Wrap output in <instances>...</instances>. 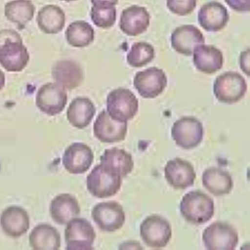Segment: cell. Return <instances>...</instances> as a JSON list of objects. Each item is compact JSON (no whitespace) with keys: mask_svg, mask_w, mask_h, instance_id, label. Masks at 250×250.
<instances>
[{"mask_svg":"<svg viewBox=\"0 0 250 250\" xmlns=\"http://www.w3.org/2000/svg\"><path fill=\"white\" fill-rule=\"evenodd\" d=\"M30 59L20 34L12 29L0 31V65L10 72H21L28 65Z\"/></svg>","mask_w":250,"mask_h":250,"instance_id":"obj_1","label":"cell"},{"mask_svg":"<svg viewBox=\"0 0 250 250\" xmlns=\"http://www.w3.org/2000/svg\"><path fill=\"white\" fill-rule=\"evenodd\" d=\"M182 215L194 224H202L209 221L214 214V203L212 199L202 192L191 191L186 194L180 204Z\"/></svg>","mask_w":250,"mask_h":250,"instance_id":"obj_2","label":"cell"},{"mask_svg":"<svg viewBox=\"0 0 250 250\" xmlns=\"http://www.w3.org/2000/svg\"><path fill=\"white\" fill-rule=\"evenodd\" d=\"M123 178L101 164L95 167L87 177L89 192L98 198L114 196L120 190Z\"/></svg>","mask_w":250,"mask_h":250,"instance_id":"obj_3","label":"cell"},{"mask_svg":"<svg viewBox=\"0 0 250 250\" xmlns=\"http://www.w3.org/2000/svg\"><path fill=\"white\" fill-rule=\"evenodd\" d=\"M107 109L114 121L127 122L133 119L139 109V101L130 90L119 88L111 91L107 98Z\"/></svg>","mask_w":250,"mask_h":250,"instance_id":"obj_4","label":"cell"},{"mask_svg":"<svg viewBox=\"0 0 250 250\" xmlns=\"http://www.w3.org/2000/svg\"><path fill=\"white\" fill-rule=\"evenodd\" d=\"M247 91L244 78L235 72H227L216 79L214 92L217 99L223 103L232 104L241 100Z\"/></svg>","mask_w":250,"mask_h":250,"instance_id":"obj_5","label":"cell"},{"mask_svg":"<svg viewBox=\"0 0 250 250\" xmlns=\"http://www.w3.org/2000/svg\"><path fill=\"white\" fill-rule=\"evenodd\" d=\"M68 96L66 89L57 82H49L42 86L36 97V105L50 116L60 114L65 108Z\"/></svg>","mask_w":250,"mask_h":250,"instance_id":"obj_6","label":"cell"},{"mask_svg":"<svg viewBox=\"0 0 250 250\" xmlns=\"http://www.w3.org/2000/svg\"><path fill=\"white\" fill-rule=\"evenodd\" d=\"M92 218L103 232H116L124 226L126 214L123 207L116 201L102 202L93 208Z\"/></svg>","mask_w":250,"mask_h":250,"instance_id":"obj_7","label":"cell"},{"mask_svg":"<svg viewBox=\"0 0 250 250\" xmlns=\"http://www.w3.org/2000/svg\"><path fill=\"white\" fill-rule=\"evenodd\" d=\"M140 235L146 245L160 249L169 242L172 237V229L168 221L153 215L146 218L141 224Z\"/></svg>","mask_w":250,"mask_h":250,"instance_id":"obj_8","label":"cell"},{"mask_svg":"<svg viewBox=\"0 0 250 250\" xmlns=\"http://www.w3.org/2000/svg\"><path fill=\"white\" fill-rule=\"evenodd\" d=\"M203 240L208 250H233L238 245L239 236L236 229L230 225L216 222L205 229Z\"/></svg>","mask_w":250,"mask_h":250,"instance_id":"obj_9","label":"cell"},{"mask_svg":"<svg viewBox=\"0 0 250 250\" xmlns=\"http://www.w3.org/2000/svg\"><path fill=\"white\" fill-rule=\"evenodd\" d=\"M67 225L65 231L67 250L93 249L96 234L90 222L85 219L76 218Z\"/></svg>","mask_w":250,"mask_h":250,"instance_id":"obj_10","label":"cell"},{"mask_svg":"<svg viewBox=\"0 0 250 250\" xmlns=\"http://www.w3.org/2000/svg\"><path fill=\"white\" fill-rule=\"evenodd\" d=\"M203 125L193 117H184L176 121L172 129V136L176 144L185 149L195 148L202 142Z\"/></svg>","mask_w":250,"mask_h":250,"instance_id":"obj_11","label":"cell"},{"mask_svg":"<svg viewBox=\"0 0 250 250\" xmlns=\"http://www.w3.org/2000/svg\"><path fill=\"white\" fill-rule=\"evenodd\" d=\"M167 85L165 72L157 67L138 72L134 78V86L144 98L152 99L160 95Z\"/></svg>","mask_w":250,"mask_h":250,"instance_id":"obj_12","label":"cell"},{"mask_svg":"<svg viewBox=\"0 0 250 250\" xmlns=\"http://www.w3.org/2000/svg\"><path fill=\"white\" fill-rule=\"evenodd\" d=\"M94 155L91 148L83 143H74L66 149L62 163L67 172L72 174H83L90 168Z\"/></svg>","mask_w":250,"mask_h":250,"instance_id":"obj_13","label":"cell"},{"mask_svg":"<svg viewBox=\"0 0 250 250\" xmlns=\"http://www.w3.org/2000/svg\"><path fill=\"white\" fill-rule=\"evenodd\" d=\"M127 130V122L121 123L113 120L105 110L99 113L93 126L95 136L104 143L111 144L125 140Z\"/></svg>","mask_w":250,"mask_h":250,"instance_id":"obj_14","label":"cell"},{"mask_svg":"<svg viewBox=\"0 0 250 250\" xmlns=\"http://www.w3.org/2000/svg\"><path fill=\"white\" fill-rule=\"evenodd\" d=\"M165 175L169 185L176 189H185L192 186L196 177L192 164L179 158L167 163Z\"/></svg>","mask_w":250,"mask_h":250,"instance_id":"obj_15","label":"cell"},{"mask_svg":"<svg viewBox=\"0 0 250 250\" xmlns=\"http://www.w3.org/2000/svg\"><path fill=\"white\" fill-rule=\"evenodd\" d=\"M150 22V15L145 7L133 5L122 13L120 28L129 36H137L146 31Z\"/></svg>","mask_w":250,"mask_h":250,"instance_id":"obj_16","label":"cell"},{"mask_svg":"<svg viewBox=\"0 0 250 250\" xmlns=\"http://www.w3.org/2000/svg\"><path fill=\"white\" fill-rule=\"evenodd\" d=\"M0 224L3 232L8 236L18 238L28 231L30 221L27 212L17 206L6 208L0 218Z\"/></svg>","mask_w":250,"mask_h":250,"instance_id":"obj_17","label":"cell"},{"mask_svg":"<svg viewBox=\"0 0 250 250\" xmlns=\"http://www.w3.org/2000/svg\"><path fill=\"white\" fill-rule=\"evenodd\" d=\"M173 49L179 54L191 56L198 46L205 43L201 31L194 26L183 25L177 27L171 37Z\"/></svg>","mask_w":250,"mask_h":250,"instance_id":"obj_18","label":"cell"},{"mask_svg":"<svg viewBox=\"0 0 250 250\" xmlns=\"http://www.w3.org/2000/svg\"><path fill=\"white\" fill-rule=\"evenodd\" d=\"M50 212L55 223L65 225L79 216L81 208L74 196L67 193L61 194L52 201Z\"/></svg>","mask_w":250,"mask_h":250,"instance_id":"obj_19","label":"cell"},{"mask_svg":"<svg viewBox=\"0 0 250 250\" xmlns=\"http://www.w3.org/2000/svg\"><path fill=\"white\" fill-rule=\"evenodd\" d=\"M229 16L226 8L221 3L213 1L204 5L198 13V21L207 31L218 32L227 25Z\"/></svg>","mask_w":250,"mask_h":250,"instance_id":"obj_20","label":"cell"},{"mask_svg":"<svg viewBox=\"0 0 250 250\" xmlns=\"http://www.w3.org/2000/svg\"><path fill=\"white\" fill-rule=\"evenodd\" d=\"M96 112L94 104L90 99L79 97L70 104L67 111V118L72 126L83 129L90 124Z\"/></svg>","mask_w":250,"mask_h":250,"instance_id":"obj_21","label":"cell"},{"mask_svg":"<svg viewBox=\"0 0 250 250\" xmlns=\"http://www.w3.org/2000/svg\"><path fill=\"white\" fill-rule=\"evenodd\" d=\"M102 165L121 176L126 177L133 171L134 162L131 154L114 147L105 150L100 157Z\"/></svg>","mask_w":250,"mask_h":250,"instance_id":"obj_22","label":"cell"},{"mask_svg":"<svg viewBox=\"0 0 250 250\" xmlns=\"http://www.w3.org/2000/svg\"><path fill=\"white\" fill-rule=\"evenodd\" d=\"M52 74L58 84L68 90L79 87L84 78L80 65L70 60L57 62L53 67Z\"/></svg>","mask_w":250,"mask_h":250,"instance_id":"obj_23","label":"cell"},{"mask_svg":"<svg viewBox=\"0 0 250 250\" xmlns=\"http://www.w3.org/2000/svg\"><path fill=\"white\" fill-rule=\"evenodd\" d=\"M193 53L194 65L203 73L214 74L223 67L222 53L214 46L201 45L196 48Z\"/></svg>","mask_w":250,"mask_h":250,"instance_id":"obj_24","label":"cell"},{"mask_svg":"<svg viewBox=\"0 0 250 250\" xmlns=\"http://www.w3.org/2000/svg\"><path fill=\"white\" fill-rule=\"evenodd\" d=\"M36 21L42 32L46 34H56L64 29L66 23L65 12L60 7L48 5L38 12Z\"/></svg>","mask_w":250,"mask_h":250,"instance_id":"obj_25","label":"cell"},{"mask_svg":"<svg viewBox=\"0 0 250 250\" xmlns=\"http://www.w3.org/2000/svg\"><path fill=\"white\" fill-rule=\"evenodd\" d=\"M31 247L36 250H58L61 248V235L54 227L41 224L35 227L29 236Z\"/></svg>","mask_w":250,"mask_h":250,"instance_id":"obj_26","label":"cell"},{"mask_svg":"<svg viewBox=\"0 0 250 250\" xmlns=\"http://www.w3.org/2000/svg\"><path fill=\"white\" fill-rule=\"evenodd\" d=\"M202 181L205 188L216 196L230 193L233 187V181L231 175L217 168L206 170L203 175Z\"/></svg>","mask_w":250,"mask_h":250,"instance_id":"obj_27","label":"cell"},{"mask_svg":"<svg viewBox=\"0 0 250 250\" xmlns=\"http://www.w3.org/2000/svg\"><path fill=\"white\" fill-rule=\"evenodd\" d=\"M36 8L31 0H13L4 7V15L10 22L23 29L34 16Z\"/></svg>","mask_w":250,"mask_h":250,"instance_id":"obj_28","label":"cell"},{"mask_svg":"<svg viewBox=\"0 0 250 250\" xmlns=\"http://www.w3.org/2000/svg\"><path fill=\"white\" fill-rule=\"evenodd\" d=\"M65 36L70 46L75 48H84L93 43L95 31L89 23L84 21L78 20L69 25Z\"/></svg>","mask_w":250,"mask_h":250,"instance_id":"obj_29","label":"cell"},{"mask_svg":"<svg viewBox=\"0 0 250 250\" xmlns=\"http://www.w3.org/2000/svg\"><path fill=\"white\" fill-rule=\"evenodd\" d=\"M154 47L146 42L134 43L127 56L128 64L134 68H140L150 63L155 57Z\"/></svg>","mask_w":250,"mask_h":250,"instance_id":"obj_30","label":"cell"},{"mask_svg":"<svg viewBox=\"0 0 250 250\" xmlns=\"http://www.w3.org/2000/svg\"><path fill=\"white\" fill-rule=\"evenodd\" d=\"M91 18L98 27L107 29L113 27L117 18V10L115 6L92 7Z\"/></svg>","mask_w":250,"mask_h":250,"instance_id":"obj_31","label":"cell"},{"mask_svg":"<svg viewBox=\"0 0 250 250\" xmlns=\"http://www.w3.org/2000/svg\"><path fill=\"white\" fill-rule=\"evenodd\" d=\"M197 0H167V5L173 13L179 16L191 14L195 9Z\"/></svg>","mask_w":250,"mask_h":250,"instance_id":"obj_32","label":"cell"},{"mask_svg":"<svg viewBox=\"0 0 250 250\" xmlns=\"http://www.w3.org/2000/svg\"><path fill=\"white\" fill-rule=\"evenodd\" d=\"M227 4L238 12H248L250 10V0H225Z\"/></svg>","mask_w":250,"mask_h":250,"instance_id":"obj_33","label":"cell"},{"mask_svg":"<svg viewBox=\"0 0 250 250\" xmlns=\"http://www.w3.org/2000/svg\"><path fill=\"white\" fill-rule=\"evenodd\" d=\"M250 50H247L243 52L241 56V65L242 69L249 76V58H250Z\"/></svg>","mask_w":250,"mask_h":250,"instance_id":"obj_34","label":"cell"},{"mask_svg":"<svg viewBox=\"0 0 250 250\" xmlns=\"http://www.w3.org/2000/svg\"><path fill=\"white\" fill-rule=\"evenodd\" d=\"M91 1L94 6L109 7L117 5L119 0H91Z\"/></svg>","mask_w":250,"mask_h":250,"instance_id":"obj_35","label":"cell"},{"mask_svg":"<svg viewBox=\"0 0 250 250\" xmlns=\"http://www.w3.org/2000/svg\"><path fill=\"white\" fill-rule=\"evenodd\" d=\"M6 77L3 71L0 69V91L2 90L5 86Z\"/></svg>","mask_w":250,"mask_h":250,"instance_id":"obj_36","label":"cell"},{"mask_svg":"<svg viewBox=\"0 0 250 250\" xmlns=\"http://www.w3.org/2000/svg\"><path fill=\"white\" fill-rule=\"evenodd\" d=\"M60 1H65V2H71V1H77V0H60Z\"/></svg>","mask_w":250,"mask_h":250,"instance_id":"obj_37","label":"cell"}]
</instances>
